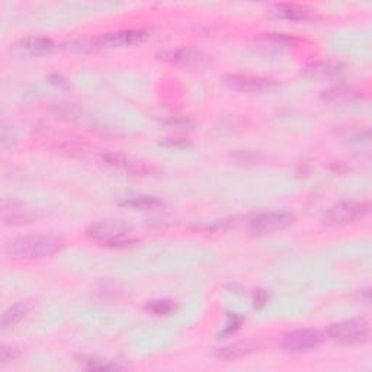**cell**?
Returning a JSON list of instances; mask_svg holds the SVG:
<instances>
[{"label":"cell","mask_w":372,"mask_h":372,"mask_svg":"<svg viewBox=\"0 0 372 372\" xmlns=\"http://www.w3.org/2000/svg\"><path fill=\"white\" fill-rule=\"evenodd\" d=\"M176 309V304L170 300H155L147 303L145 310L155 316H167Z\"/></svg>","instance_id":"20"},{"label":"cell","mask_w":372,"mask_h":372,"mask_svg":"<svg viewBox=\"0 0 372 372\" xmlns=\"http://www.w3.org/2000/svg\"><path fill=\"white\" fill-rule=\"evenodd\" d=\"M358 96V92L353 88L349 86H334L321 93V100L326 103H336V102H343L349 100L352 98Z\"/></svg>","instance_id":"17"},{"label":"cell","mask_w":372,"mask_h":372,"mask_svg":"<svg viewBox=\"0 0 372 372\" xmlns=\"http://www.w3.org/2000/svg\"><path fill=\"white\" fill-rule=\"evenodd\" d=\"M256 351V345L252 342H237V343H232L227 345L224 348H219L217 351V356L221 359L226 361H232V359H237L242 356H246L252 352Z\"/></svg>","instance_id":"16"},{"label":"cell","mask_w":372,"mask_h":372,"mask_svg":"<svg viewBox=\"0 0 372 372\" xmlns=\"http://www.w3.org/2000/svg\"><path fill=\"white\" fill-rule=\"evenodd\" d=\"M18 356H19V351L15 348H9V346L0 348V361H2V363L15 361Z\"/></svg>","instance_id":"22"},{"label":"cell","mask_w":372,"mask_h":372,"mask_svg":"<svg viewBox=\"0 0 372 372\" xmlns=\"http://www.w3.org/2000/svg\"><path fill=\"white\" fill-rule=\"evenodd\" d=\"M295 222V215L286 211L279 212H264L256 215L252 221L249 230L253 234L257 236H265L272 234L277 232H282L288 227H291Z\"/></svg>","instance_id":"7"},{"label":"cell","mask_w":372,"mask_h":372,"mask_svg":"<svg viewBox=\"0 0 372 372\" xmlns=\"http://www.w3.org/2000/svg\"><path fill=\"white\" fill-rule=\"evenodd\" d=\"M56 50V44L44 36H28L11 46V54L18 58L43 57Z\"/></svg>","instance_id":"9"},{"label":"cell","mask_w":372,"mask_h":372,"mask_svg":"<svg viewBox=\"0 0 372 372\" xmlns=\"http://www.w3.org/2000/svg\"><path fill=\"white\" fill-rule=\"evenodd\" d=\"M74 362H76L82 369L86 371H115V369H123L120 365L102 359L95 355H86L81 353L74 356Z\"/></svg>","instance_id":"15"},{"label":"cell","mask_w":372,"mask_h":372,"mask_svg":"<svg viewBox=\"0 0 372 372\" xmlns=\"http://www.w3.org/2000/svg\"><path fill=\"white\" fill-rule=\"evenodd\" d=\"M345 68L341 63L336 61H316L304 67L303 76L314 82H331L338 81L343 76Z\"/></svg>","instance_id":"11"},{"label":"cell","mask_w":372,"mask_h":372,"mask_svg":"<svg viewBox=\"0 0 372 372\" xmlns=\"http://www.w3.org/2000/svg\"><path fill=\"white\" fill-rule=\"evenodd\" d=\"M324 342V336L314 329H299L286 333L282 338L281 346L289 353H303L317 349Z\"/></svg>","instance_id":"6"},{"label":"cell","mask_w":372,"mask_h":372,"mask_svg":"<svg viewBox=\"0 0 372 372\" xmlns=\"http://www.w3.org/2000/svg\"><path fill=\"white\" fill-rule=\"evenodd\" d=\"M32 307H33V303L31 300L18 301L16 304L9 307L4 313V316H2V327L8 329V327H12V326L18 324L19 321H22L29 314Z\"/></svg>","instance_id":"14"},{"label":"cell","mask_w":372,"mask_h":372,"mask_svg":"<svg viewBox=\"0 0 372 372\" xmlns=\"http://www.w3.org/2000/svg\"><path fill=\"white\" fill-rule=\"evenodd\" d=\"M160 61L176 64L182 67H204L210 63V57L202 51H197L192 48H176V50H166L157 54Z\"/></svg>","instance_id":"10"},{"label":"cell","mask_w":372,"mask_h":372,"mask_svg":"<svg viewBox=\"0 0 372 372\" xmlns=\"http://www.w3.org/2000/svg\"><path fill=\"white\" fill-rule=\"evenodd\" d=\"M147 38V33L140 29H124L117 32L102 33L89 43L92 50H110V48H124L143 43Z\"/></svg>","instance_id":"5"},{"label":"cell","mask_w":372,"mask_h":372,"mask_svg":"<svg viewBox=\"0 0 372 372\" xmlns=\"http://www.w3.org/2000/svg\"><path fill=\"white\" fill-rule=\"evenodd\" d=\"M86 236L91 240L109 247L125 246L137 242L133 227L120 219H100L92 222L86 229Z\"/></svg>","instance_id":"2"},{"label":"cell","mask_w":372,"mask_h":372,"mask_svg":"<svg viewBox=\"0 0 372 372\" xmlns=\"http://www.w3.org/2000/svg\"><path fill=\"white\" fill-rule=\"evenodd\" d=\"M123 207H130V208H135V210H152L156 207L162 205V201H159L155 197H138V198H133V200H127L121 204Z\"/></svg>","instance_id":"19"},{"label":"cell","mask_w":372,"mask_h":372,"mask_svg":"<svg viewBox=\"0 0 372 372\" xmlns=\"http://www.w3.org/2000/svg\"><path fill=\"white\" fill-rule=\"evenodd\" d=\"M269 14L279 19H288V21H301L310 16L311 11L307 6L296 5V4H278L274 5L269 11Z\"/></svg>","instance_id":"13"},{"label":"cell","mask_w":372,"mask_h":372,"mask_svg":"<svg viewBox=\"0 0 372 372\" xmlns=\"http://www.w3.org/2000/svg\"><path fill=\"white\" fill-rule=\"evenodd\" d=\"M371 207L365 201H342L330 207L323 215V224L329 227H343L365 218Z\"/></svg>","instance_id":"4"},{"label":"cell","mask_w":372,"mask_h":372,"mask_svg":"<svg viewBox=\"0 0 372 372\" xmlns=\"http://www.w3.org/2000/svg\"><path fill=\"white\" fill-rule=\"evenodd\" d=\"M224 85L240 93H265L277 89V83L267 78L249 76V74H229L224 78Z\"/></svg>","instance_id":"8"},{"label":"cell","mask_w":372,"mask_h":372,"mask_svg":"<svg viewBox=\"0 0 372 372\" xmlns=\"http://www.w3.org/2000/svg\"><path fill=\"white\" fill-rule=\"evenodd\" d=\"M12 205V211H8V210H4V224L5 226H24V224H28V222H32L33 217L18 208L15 204H11Z\"/></svg>","instance_id":"18"},{"label":"cell","mask_w":372,"mask_h":372,"mask_svg":"<svg viewBox=\"0 0 372 372\" xmlns=\"http://www.w3.org/2000/svg\"><path fill=\"white\" fill-rule=\"evenodd\" d=\"M64 246V242L54 236H24L9 240L4 246V253L9 259L35 260L56 254Z\"/></svg>","instance_id":"1"},{"label":"cell","mask_w":372,"mask_h":372,"mask_svg":"<svg viewBox=\"0 0 372 372\" xmlns=\"http://www.w3.org/2000/svg\"><path fill=\"white\" fill-rule=\"evenodd\" d=\"M102 160L106 162L109 166H114V167H120L124 169L133 175H143L145 172H148V169L138 162H134L131 159H128L125 155L118 153V152H108L102 155Z\"/></svg>","instance_id":"12"},{"label":"cell","mask_w":372,"mask_h":372,"mask_svg":"<svg viewBox=\"0 0 372 372\" xmlns=\"http://www.w3.org/2000/svg\"><path fill=\"white\" fill-rule=\"evenodd\" d=\"M371 326L366 319H349L333 323L326 329V336L330 341L343 345H359L368 341Z\"/></svg>","instance_id":"3"},{"label":"cell","mask_w":372,"mask_h":372,"mask_svg":"<svg viewBox=\"0 0 372 372\" xmlns=\"http://www.w3.org/2000/svg\"><path fill=\"white\" fill-rule=\"evenodd\" d=\"M269 295L265 289H254L253 292V306L254 309H262L268 304Z\"/></svg>","instance_id":"21"}]
</instances>
